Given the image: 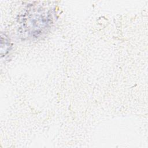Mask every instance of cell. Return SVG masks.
<instances>
[{
	"instance_id": "6da1fadb",
	"label": "cell",
	"mask_w": 148,
	"mask_h": 148,
	"mask_svg": "<svg viewBox=\"0 0 148 148\" xmlns=\"http://www.w3.org/2000/svg\"><path fill=\"white\" fill-rule=\"evenodd\" d=\"M53 23L51 9L40 5H30L20 18L19 32L28 39L44 36Z\"/></svg>"
},
{
	"instance_id": "7a4b0ae2",
	"label": "cell",
	"mask_w": 148,
	"mask_h": 148,
	"mask_svg": "<svg viewBox=\"0 0 148 148\" xmlns=\"http://www.w3.org/2000/svg\"><path fill=\"white\" fill-rule=\"evenodd\" d=\"M10 50V43L8 38L2 34L1 35V56H6Z\"/></svg>"
}]
</instances>
